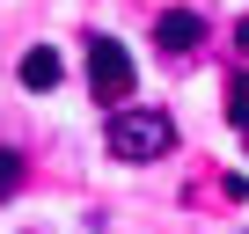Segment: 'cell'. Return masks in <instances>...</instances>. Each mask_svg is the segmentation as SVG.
Returning <instances> with one entry per match:
<instances>
[{"label": "cell", "instance_id": "5b68a950", "mask_svg": "<svg viewBox=\"0 0 249 234\" xmlns=\"http://www.w3.org/2000/svg\"><path fill=\"white\" fill-rule=\"evenodd\" d=\"M22 190V154H8V147H0V205H8Z\"/></svg>", "mask_w": 249, "mask_h": 234}, {"label": "cell", "instance_id": "277c9868", "mask_svg": "<svg viewBox=\"0 0 249 234\" xmlns=\"http://www.w3.org/2000/svg\"><path fill=\"white\" fill-rule=\"evenodd\" d=\"M15 81H22L30 95L59 88V51H52V44H30V51H22V66H15Z\"/></svg>", "mask_w": 249, "mask_h": 234}, {"label": "cell", "instance_id": "8992f818", "mask_svg": "<svg viewBox=\"0 0 249 234\" xmlns=\"http://www.w3.org/2000/svg\"><path fill=\"white\" fill-rule=\"evenodd\" d=\"M227 110H234V125L249 132V81H234V88H227Z\"/></svg>", "mask_w": 249, "mask_h": 234}, {"label": "cell", "instance_id": "6da1fadb", "mask_svg": "<svg viewBox=\"0 0 249 234\" xmlns=\"http://www.w3.org/2000/svg\"><path fill=\"white\" fill-rule=\"evenodd\" d=\"M103 147H110L117 161H154V154L176 147V125H169L161 110H124V102H117V117L103 125Z\"/></svg>", "mask_w": 249, "mask_h": 234}, {"label": "cell", "instance_id": "52a82bcc", "mask_svg": "<svg viewBox=\"0 0 249 234\" xmlns=\"http://www.w3.org/2000/svg\"><path fill=\"white\" fill-rule=\"evenodd\" d=\"M234 44H242V51H249V15H242V22H234Z\"/></svg>", "mask_w": 249, "mask_h": 234}, {"label": "cell", "instance_id": "7a4b0ae2", "mask_svg": "<svg viewBox=\"0 0 249 234\" xmlns=\"http://www.w3.org/2000/svg\"><path fill=\"white\" fill-rule=\"evenodd\" d=\"M132 81H140V66H132V51H124L117 37H88V88H95V102H132Z\"/></svg>", "mask_w": 249, "mask_h": 234}, {"label": "cell", "instance_id": "3957f363", "mask_svg": "<svg viewBox=\"0 0 249 234\" xmlns=\"http://www.w3.org/2000/svg\"><path fill=\"white\" fill-rule=\"evenodd\" d=\"M154 44L161 51H198L205 44V15L198 8H161L154 15Z\"/></svg>", "mask_w": 249, "mask_h": 234}]
</instances>
